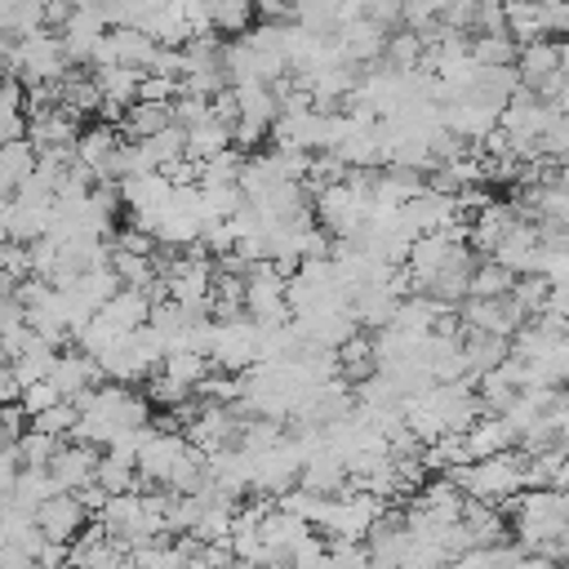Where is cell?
Returning <instances> with one entry per match:
<instances>
[{"label":"cell","mask_w":569,"mask_h":569,"mask_svg":"<svg viewBox=\"0 0 569 569\" xmlns=\"http://www.w3.org/2000/svg\"><path fill=\"white\" fill-rule=\"evenodd\" d=\"M525 462H529V453L511 449V453H498V458H485V462L458 467L449 480L467 493V502L498 507V502H511L516 493H525Z\"/></svg>","instance_id":"6da1fadb"},{"label":"cell","mask_w":569,"mask_h":569,"mask_svg":"<svg viewBox=\"0 0 569 569\" xmlns=\"http://www.w3.org/2000/svg\"><path fill=\"white\" fill-rule=\"evenodd\" d=\"M213 369L222 373H249L258 360H262V329L240 316V320H222L218 333H213V351H209Z\"/></svg>","instance_id":"7a4b0ae2"},{"label":"cell","mask_w":569,"mask_h":569,"mask_svg":"<svg viewBox=\"0 0 569 569\" xmlns=\"http://www.w3.org/2000/svg\"><path fill=\"white\" fill-rule=\"evenodd\" d=\"M382 516H387L382 498H373V493H360V489H347V493H338V498H333V507H329V520H325V529H320V533H325V538L365 542Z\"/></svg>","instance_id":"3957f363"},{"label":"cell","mask_w":569,"mask_h":569,"mask_svg":"<svg viewBox=\"0 0 569 569\" xmlns=\"http://www.w3.org/2000/svg\"><path fill=\"white\" fill-rule=\"evenodd\" d=\"M458 320L467 333H489V338H507V342L529 325V316L516 307L511 293L507 298H467Z\"/></svg>","instance_id":"277c9868"},{"label":"cell","mask_w":569,"mask_h":569,"mask_svg":"<svg viewBox=\"0 0 569 569\" xmlns=\"http://www.w3.org/2000/svg\"><path fill=\"white\" fill-rule=\"evenodd\" d=\"M187 458H191V445H187V436H178V431H160V427H156L151 445L138 453V471H142V485L169 489V485H173V476L182 471V462H187Z\"/></svg>","instance_id":"5b68a950"},{"label":"cell","mask_w":569,"mask_h":569,"mask_svg":"<svg viewBox=\"0 0 569 569\" xmlns=\"http://www.w3.org/2000/svg\"><path fill=\"white\" fill-rule=\"evenodd\" d=\"M89 520H93V511L80 502V493H58L36 511L44 542H58V547H71L80 533H89Z\"/></svg>","instance_id":"8992f818"},{"label":"cell","mask_w":569,"mask_h":569,"mask_svg":"<svg viewBox=\"0 0 569 569\" xmlns=\"http://www.w3.org/2000/svg\"><path fill=\"white\" fill-rule=\"evenodd\" d=\"M98 462H102V449L93 445H80V440H67L49 467V476L58 480L62 493H84L89 485H98Z\"/></svg>","instance_id":"52a82bcc"},{"label":"cell","mask_w":569,"mask_h":569,"mask_svg":"<svg viewBox=\"0 0 569 569\" xmlns=\"http://www.w3.org/2000/svg\"><path fill=\"white\" fill-rule=\"evenodd\" d=\"M542 258H547V249H542L538 222H520V227H511V231L502 236L498 253H493V262H502L511 276H542Z\"/></svg>","instance_id":"ba28073f"},{"label":"cell","mask_w":569,"mask_h":569,"mask_svg":"<svg viewBox=\"0 0 569 569\" xmlns=\"http://www.w3.org/2000/svg\"><path fill=\"white\" fill-rule=\"evenodd\" d=\"M80 116L71 111H44V116H27V142L44 156V151H71L80 142Z\"/></svg>","instance_id":"9c48e42d"},{"label":"cell","mask_w":569,"mask_h":569,"mask_svg":"<svg viewBox=\"0 0 569 569\" xmlns=\"http://www.w3.org/2000/svg\"><path fill=\"white\" fill-rule=\"evenodd\" d=\"M511 449H520V436H516V427H511L502 413H489V418H480V422L467 431V453H471V462H485V458H498V453H511Z\"/></svg>","instance_id":"30bf717a"},{"label":"cell","mask_w":569,"mask_h":569,"mask_svg":"<svg viewBox=\"0 0 569 569\" xmlns=\"http://www.w3.org/2000/svg\"><path fill=\"white\" fill-rule=\"evenodd\" d=\"M511 360V342L507 338H489V333H467L462 329V365H467V378H485L493 369H502Z\"/></svg>","instance_id":"8fae6325"},{"label":"cell","mask_w":569,"mask_h":569,"mask_svg":"<svg viewBox=\"0 0 569 569\" xmlns=\"http://www.w3.org/2000/svg\"><path fill=\"white\" fill-rule=\"evenodd\" d=\"M520 80L525 89H542L551 76H560V40H533L520 44Z\"/></svg>","instance_id":"7c38bea8"},{"label":"cell","mask_w":569,"mask_h":569,"mask_svg":"<svg viewBox=\"0 0 569 569\" xmlns=\"http://www.w3.org/2000/svg\"><path fill=\"white\" fill-rule=\"evenodd\" d=\"M120 142H124L120 129H111V124H89V129L80 133V142H76V160L98 178V173L111 164V156L120 151Z\"/></svg>","instance_id":"4fadbf2b"},{"label":"cell","mask_w":569,"mask_h":569,"mask_svg":"<svg viewBox=\"0 0 569 569\" xmlns=\"http://www.w3.org/2000/svg\"><path fill=\"white\" fill-rule=\"evenodd\" d=\"M151 307H156V302H151L147 293H138V289H120L98 316H102L107 325H116L120 333H138V329L151 325Z\"/></svg>","instance_id":"5bb4252c"},{"label":"cell","mask_w":569,"mask_h":569,"mask_svg":"<svg viewBox=\"0 0 569 569\" xmlns=\"http://www.w3.org/2000/svg\"><path fill=\"white\" fill-rule=\"evenodd\" d=\"M231 147H236V129L222 120H204V124L187 129V160H196V164H209V160L227 156Z\"/></svg>","instance_id":"9a60e30c"},{"label":"cell","mask_w":569,"mask_h":569,"mask_svg":"<svg viewBox=\"0 0 569 569\" xmlns=\"http://www.w3.org/2000/svg\"><path fill=\"white\" fill-rule=\"evenodd\" d=\"M36 164H40V151L27 138L22 142H4V151H0V187H4V196H18L36 178Z\"/></svg>","instance_id":"2e32d148"},{"label":"cell","mask_w":569,"mask_h":569,"mask_svg":"<svg viewBox=\"0 0 569 569\" xmlns=\"http://www.w3.org/2000/svg\"><path fill=\"white\" fill-rule=\"evenodd\" d=\"M164 129H173V107H160V102H133L120 124L124 142H151Z\"/></svg>","instance_id":"e0dca14e"},{"label":"cell","mask_w":569,"mask_h":569,"mask_svg":"<svg viewBox=\"0 0 569 569\" xmlns=\"http://www.w3.org/2000/svg\"><path fill=\"white\" fill-rule=\"evenodd\" d=\"M62 489H58V480L49 476V471H22L18 476V485L13 489H4V507H18V511H40L49 498H58Z\"/></svg>","instance_id":"ac0fdd59"},{"label":"cell","mask_w":569,"mask_h":569,"mask_svg":"<svg viewBox=\"0 0 569 569\" xmlns=\"http://www.w3.org/2000/svg\"><path fill=\"white\" fill-rule=\"evenodd\" d=\"M209 22H213L218 36L244 40L258 27V4H249V0H213L209 4Z\"/></svg>","instance_id":"d6986e66"},{"label":"cell","mask_w":569,"mask_h":569,"mask_svg":"<svg viewBox=\"0 0 569 569\" xmlns=\"http://www.w3.org/2000/svg\"><path fill=\"white\" fill-rule=\"evenodd\" d=\"M462 525L471 529V542H476V547H502V542H507V516H502L498 507L467 502Z\"/></svg>","instance_id":"ffe728a7"},{"label":"cell","mask_w":569,"mask_h":569,"mask_svg":"<svg viewBox=\"0 0 569 569\" xmlns=\"http://www.w3.org/2000/svg\"><path fill=\"white\" fill-rule=\"evenodd\" d=\"M44 31V4L40 0H4L0 4V36H36Z\"/></svg>","instance_id":"44dd1931"},{"label":"cell","mask_w":569,"mask_h":569,"mask_svg":"<svg viewBox=\"0 0 569 569\" xmlns=\"http://www.w3.org/2000/svg\"><path fill=\"white\" fill-rule=\"evenodd\" d=\"M507 31H511L516 44L551 40V31H547V4H507Z\"/></svg>","instance_id":"7402d4cb"},{"label":"cell","mask_w":569,"mask_h":569,"mask_svg":"<svg viewBox=\"0 0 569 569\" xmlns=\"http://www.w3.org/2000/svg\"><path fill=\"white\" fill-rule=\"evenodd\" d=\"M93 80H98L102 98H111V102H120V107H133L138 93H142L147 71H133V67H107V71H93Z\"/></svg>","instance_id":"603a6c76"},{"label":"cell","mask_w":569,"mask_h":569,"mask_svg":"<svg viewBox=\"0 0 569 569\" xmlns=\"http://www.w3.org/2000/svg\"><path fill=\"white\" fill-rule=\"evenodd\" d=\"M98 485H102L111 498H120V493H138V489H142V471H138V462H129V458L102 453V462H98Z\"/></svg>","instance_id":"cb8c5ba5"},{"label":"cell","mask_w":569,"mask_h":569,"mask_svg":"<svg viewBox=\"0 0 569 569\" xmlns=\"http://www.w3.org/2000/svg\"><path fill=\"white\" fill-rule=\"evenodd\" d=\"M111 249H116V244H111ZM111 271L120 276L124 289H138V293H147V289L160 280V271H156L151 258H142V253H124V249L111 253Z\"/></svg>","instance_id":"d4e9b609"},{"label":"cell","mask_w":569,"mask_h":569,"mask_svg":"<svg viewBox=\"0 0 569 569\" xmlns=\"http://www.w3.org/2000/svg\"><path fill=\"white\" fill-rule=\"evenodd\" d=\"M516 280H520V276H511L502 262L480 258L476 271H471V298H507V293L516 289Z\"/></svg>","instance_id":"484cf974"},{"label":"cell","mask_w":569,"mask_h":569,"mask_svg":"<svg viewBox=\"0 0 569 569\" xmlns=\"http://www.w3.org/2000/svg\"><path fill=\"white\" fill-rule=\"evenodd\" d=\"M471 53L480 67H516L520 62V44L511 36H471Z\"/></svg>","instance_id":"4316f807"},{"label":"cell","mask_w":569,"mask_h":569,"mask_svg":"<svg viewBox=\"0 0 569 569\" xmlns=\"http://www.w3.org/2000/svg\"><path fill=\"white\" fill-rule=\"evenodd\" d=\"M160 373H169L173 382H182V387L196 391V387L209 378V356H200V351H169Z\"/></svg>","instance_id":"83f0119b"},{"label":"cell","mask_w":569,"mask_h":569,"mask_svg":"<svg viewBox=\"0 0 569 569\" xmlns=\"http://www.w3.org/2000/svg\"><path fill=\"white\" fill-rule=\"evenodd\" d=\"M511 298H516V307H520L529 320H538V316L547 311V302H551V280H547V276H520L516 289H511Z\"/></svg>","instance_id":"f1b7e54d"},{"label":"cell","mask_w":569,"mask_h":569,"mask_svg":"<svg viewBox=\"0 0 569 569\" xmlns=\"http://www.w3.org/2000/svg\"><path fill=\"white\" fill-rule=\"evenodd\" d=\"M62 445H67V440H53V436H40V431H27V436L18 440V453H22V462H27V471H49Z\"/></svg>","instance_id":"f546056e"},{"label":"cell","mask_w":569,"mask_h":569,"mask_svg":"<svg viewBox=\"0 0 569 569\" xmlns=\"http://www.w3.org/2000/svg\"><path fill=\"white\" fill-rule=\"evenodd\" d=\"M142 396H147L151 405H160V409H169V413H173V409H182L196 391H191V387H182V382H173L169 373H156V378H147V391H142Z\"/></svg>","instance_id":"4dcf8cb0"},{"label":"cell","mask_w":569,"mask_h":569,"mask_svg":"<svg viewBox=\"0 0 569 569\" xmlns=\"http://www.w3.org/2000/svg\"><path fill=\"white\" fill-rule=\"evenodd\" d=\"M449 565H453V556H449L440 542H418V538H413L400 569H449Z\"/></svg>","instance_id":"1f68e13d"},{"label":"cell","mask_w":569,"mask_h":569,"mask_svg":"<svg viewBox=\"0 0 569 569\" xmlns=\"http://www.w3.org/2000/svg\"><path fill=\"white\" fill-rule=\"evenodd\" d=\"M53 405H62V391H58L49 378L22 391V409H27V418H40V413H49Z\"/></svg>","instance_id":"d6a6232c"},{"label":"cell","mask_w":569,"mask_h":569,"mask_svg":"<svg viewBox=\"0 0 569 569\" xmlns=\"http://www.w3.org/2000/svg\"><path fill=\"white\" fill-rule=\"evenodd\" d=\"M440 22V4H431V0H418V4H405V31H431Z\"/></svg>","instance_id":"836d02e7"},{"label":"cell","mask_w":569,"mask_h":569,"mask_svg":"<svg viewBox=\"0 0 569 569\" xmlns=\"http://www.w3.org/2000/svg\"><path fill=\"white\" fill-rule=\"evenodd\" d=\"M476 36H511V31H507V4H480Z\"/></svg>","instance_id":"e575fe53"},{"label":"cell","mask_w":569,"mask_h":569,"mask_svg":"<svg viewBox=\"0 0 569 569\" xmlns=\"http://www.w3.org/2000/svg\"><path fill=\"white\" fill-rule=\"evenodd\" d=\"M449 569H493V551H489V547H476V551L458 556Z\"/></svg>","instance_id":"d590c367"},{"label":"cell","mask_w":569,"mask_h":569,"mask_svg":"<svg viewBox=\"0 0 569 569\" xmlns=\"http://www.w3.org/2000/svg\"><path fill=\"white\" fill-rule=\"evenodd\" d=\"M520 569H560V565H556V560H542V556H525Z\"/></svg>","instance_id":"8d00e7d4"},{"label":"cell","mask_w":569,"mask_h":569,"mask_svg":"<svg viewBox=\"0 0 569 569\" xmlns=\"http://www.w3.org/2000/svg\"><path fill=\"white\" fill-rule=\"evenodd\" d=\"M560 71H565V76H569V36H565V40H560Z\"/></svg>","instance_id":"74e56055"}]
</instances>
